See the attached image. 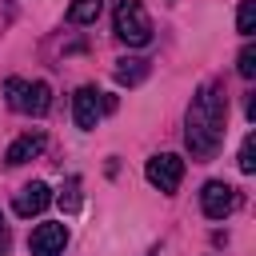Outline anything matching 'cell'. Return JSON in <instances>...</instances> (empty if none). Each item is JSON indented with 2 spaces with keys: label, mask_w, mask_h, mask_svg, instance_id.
Returning <instances> with one entry per match:
<instances>
[{
  "label": "cell",
  "mask_w": 256,
  "mask_h": 256,
  "mask_svg": "<svg viewBox=\"0 0 256 256\" xmlns=\"http://www.w3.org/2000/svg\"><path fill=\"white\" fill-rule=\"evenodd\" d=\"M224 132H228V96L220 80H204L188 104L184 116V144L192 152V160H212L224 148Z\"/></svg>",
  "instance_id": "obj_1"
},
{
  "label": "cell",
  "mask_w": 256,
  "mask_h": 256,
  "mask_svg": "<svg viewBox=\"0 0 256 256\" xmlns=\"http://www.w3.org/2000/svg\"><path fill=\"white\" fill-rule=\"evenodd\" d=\"M4 100H8L12 112L44 116V112L52 108V88H48L44 80H20V76H12V80L4 84Z\"/></svg>",
  "instance_id": "obj_2"
},
{
  "label": "cell",
  "mask_w": 256,
  "mask_h": 256,
  "mask_svg": "<svg viewBox=\"0 0 256 256\" xmlns=\"http://www.w3.org/2000/svg\"><path fill=\"white\" fill-rule=\"evenodd\" d=\"M40 152H44V132H24V136H16V140L8 144V152H4V164H8V168H20V164L36 160Z\"/></svg>",
  "instance_id": "obj_9"
},
{
  "label": "cell",
  "mask_w": 256,
  "mask_h": 256,
  "mask_svg": "<svg viewBox=\"0 0 256 256\" xmlns=\"http://www.w3.org/2000/svg\"><path fill=\"white\" fill-rule=\"evenodd\" d=\"M56 200H60V208H64V212H76V208H80V176H68Z\"/></svg>",
  "instance_id": "obj_13"
},
{
  "label": "cell",
  "mask_w": 256,
  "mask_h": 256,
  "mask_svg": "<svg viewBox=\"0 0 256 256\" xmlns=\"http://www.w3.org/2000/svg\"><path fill=\"white\" fill-rule=\"evenodd\" d=\"M8 240H12V232H8V224H4V216H0V256H4V248H8Z\"/></svg>",
  "instance_id": "obj_16"
},
{
  "label": "cell",
  "mask_w": 256,
  "mask_h": 256,
  "mask_svg": "<svg viewBox=\"0 0 256 256\" xmlns=\"http://www.w3.org/2000/svg\"><path fill=\"white\" fill-rule=\"evenodd\" d=\"M236 72H240L244 80H252V76H256V48H252V44H244V48H240V56H236Z\"/></svg>",
  "instance_id": "obj_14"
},
{
  "label": "cell",
  "mask_w": 256,
  "mask_h": 256,
  "mask_svg": "<svg viewBox=\"0 0 256 256\" xmlns=\"http://www.w3.org/2000/svg\"><path fill=\"white\" fill-rule=\"evenodd\" d=\"M100 116H104V92H96L92 84H84V88L72 96V120H76V128L92 132V128L100 124Z\"/></svg>",
  "instance_id": "obj_6"
},
{
  "label": "cell",
  "mask_w": 256,
  "mask_h": 256,
  "mask_svg": "<svg viewBox=\"0 0 256 256\" xmlns=\"http://www.w3.org/2000/svg\"><path fill=\"white\" fill-rule=\"evenodd\" d=\"M68 248V228L64 224H36L28 236V252L32 256H60Z\"/></svg>",
  "instance_id": "obj_7"
},
{
  "label": "cell",
  "mask_w": 256,
  "mask_h": 256,
  "mask_svg": "<svg viewBox=\"0 0 256 256\" xmlns=\"http://www.w3.org/2000/svg\"><path fill=\"white\" fill-rule=\"evenodd\" d=\"M148 72H152V64H148L144 56H124V60H116V84L136 88V84L148 80Z\"/></svg>",
  "instance_id": "obj_10"
},
{
  "label": "cell",
  "mask_w": 256,
  "mask_h": 256,
  "mask_svg": "<svg viewBox=\"0 0 256 256\" xmlns=\"http://www.w3.org/2000/svg\"><path fill=\"white\" fill-rule=\"evenodd\" d=\"M144 176H148L152 188H160L164 196H172V192L180 188V180H184V160H180L176 152H160V156H152V160L144 164Z\"/></svg>",
  "instance_id": "obj_4"
},
{
  "label": "cell",
  "mask_w": 256,
  "mask_h": 256,
  "mask_svg": "<svg viewBox=\"0 0 256 256\" xmlns=\"http://www.w3.org/2000/svg\"><path fill=\"white\" fill-rule=\"evenodd\" d=\"M200 208H204L208 220H228L240 208V192L232 184H224V180H208L204 192H200Z\"/></svg>",
  "instance_id": "obj_5"
},
{
  "label": "cell",
  "mask_w": 256,
  "mask_h": 256,
  "mask_svg": "<svg viewBox=\"0 0 256 256\" xmlns=\"http://www.w3.org/2000/svg\"><path fill=\"white\" fill-rule=\"evenodd\" d=\"M100 12H104V0H72L68 20H72V24H96Z\"/></svg>",
  "instance_id": "obj_11"
},
{
  "label": "cell",
  "mask_w": 256,
  "mask_h": 256,
  "mask_svg": "<svg viewBox=\"0 0 256 256\" xmlns=\"http://www.w3.org/2000/svg\"><path fill=\"white\" fill-rule=\"evenodd\" d=\"M240 172H244V176L256 172V140H252V136H244V144H240Z\"/></svg>",
  "instance_id": "obj_15"
},
{
  "label": "cell",
  "mask_w": 256,
  "mask_h": 256,
  "mask_svg": "<svg viewBox=\"0 0 256 256\" xmlns=\"http://www.w3.org/2000/svg\"><path fill=\"white\" fill-rule=\"evenodd\" d=\"M48 204H52V188H48L44 180H32V184H24V188L16 192L12 212H16V216H24V220H32V216H40Z\"/></svg>",
  "instance_id": "obj_8"
},
{
  "label": "cell",
  "mask_w": 256,
  "mask_h": 256,
  "mask_svg": "<svg viewBox=\"0 0 256 256\" xmlns=\"http://www.w3.org/2000/svg\"><path fill=\"white\" fill-rule=\"evenodd\" d=\"M112 24H116V36H120L128 48H144V44H152V20H148V12H144L140 0H116Z\"/></svg>",
  "instance_id": "obj_3"
},
{
  "label": "cell",
  "mask_w": 256,
  "mask_h": 256,
  "mask_svg": "<svg viewBox=\"0 0 256 256\" xmlns=\"http://www.w3.org/2000/svg\"><path fill=\"white\" fill-rule=\"evenodd\" d=\"M236 32L240 36L256 32V0H240V8H236Z\"/></svg>",
  "instance_id": "obj_12"
}]
</instances>
